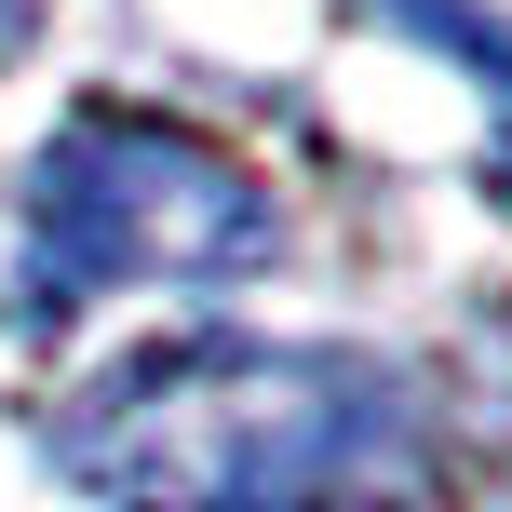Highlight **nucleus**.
Masks as SVG:
<instances>
[{"mask_svg": "<svg viewBox=\"0 0 512 512\" xmlns=\"http://www.w3.org/2000/svg\"><path fill=\"white\" fill-rule=\"evenodd\" d=\"M391 445H405V405L378 364L189 337L81 391L54 432V472L95 486L108 512H324L378 486Z\"/></svg>", "mask_w": 512, "mask_h": 512, "instance_id": "obj_1", "label": "nucleus"}, {"mask_svg": "<svg viewBox=\"0 0 512 512\" xmlns=\"http://www.w3.org/2000/svg\"><path fill=\"white\" fill-rule=\"evenodd\" d=\"M256 243H270V189L162 108H81L41 149V203H27L41 310H81L108 283H203Z\"/></svg>", "mask_w": 512, "mask_h": 512, "instance_id": "obj_2", "label": "nucleus"}]
</instances>
